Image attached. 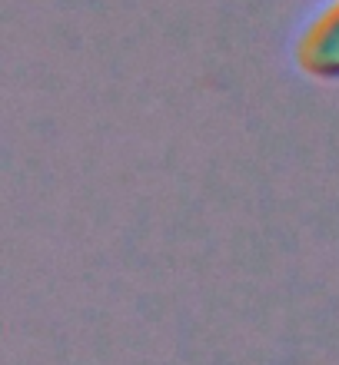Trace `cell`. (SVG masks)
<instances>
[{"label": "cell", "mask_w": 339, "mask_h": 365, "mask_svg": "<svg viewBox=\"0 0 339 365\" xmlns=\"http://www.w3.org/2000/svg\"><path fill=\"white\" fill-rule=\"evenodd\" d=\"M300 67L313 77L339 80V4L323 14L300 43Z\"/></svg>", "instance_id": "6da1fadb"}]
</instances>
